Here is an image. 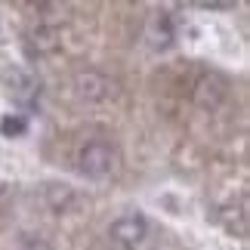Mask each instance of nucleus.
Here are the masks:
<instances>
[{"mask_svg":"<svg viewBox=\"0 0 250 250\" xmlns=\"http://www.w3.org/2000/svg\"><path fill=\"white\" fill-rule=\"evenodd\" d=\"M111 167V151L108 146H102V142H90L83 151H81V170L86 176H105Z\"/></svg>","mask_w":250,"mask_h":250,"instance_id":"f257e3e1","label":"nucleus"},{"mask_svg":"<svg viewBox=\"0 0 250 250\" xmlns=\"http://www.w3.org/2000/svg\"><path fill=\"white\" fill-rule=\"evenodd\" d=\"M111 238L114 241H121V244H136L146 238V219L136 216V213H130V216H121V219H114L111 223Z\"/></svg>","mask_w":250,"mask_h":250,"instance_id":"f03ea898","label":"nucleus"},{"mask_svg":"<svg viewBox=\"0 0 250 250\" xmlns=\"http://www.w3.org/2000/svg\"><path fill=\"white\" fill-rule=\"evenodd\" d=\"M3 130H6V133H19V130H22V121H6Z\"/></svg>","mask_w":250,"mask_h":250,"instance_id":"7ed1b4c3","label":"nucleus"}]
</instances>
